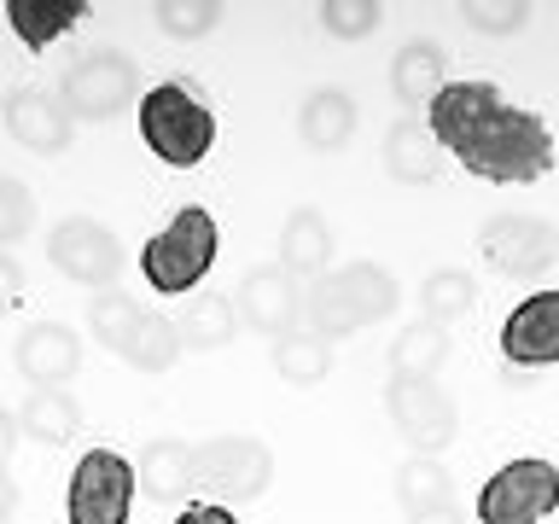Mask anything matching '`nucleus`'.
Listing matches in <instances>:
<instances>
[{
    "instance_id": "f257e3e1",
    "label": "nucleus",
    "mask_w": 559,
    "mask_h": 524,
    "mask_svg": "<svg viewBox=\"0 0 559 524\" xmlns=\"http://www.w3.org/2000/svg\"><path fill=\"white\" fill-rule=\"evenodd\" d=\"M443 157L496 187H531L554 169V129L524 105H507L496 82H449L426 111Z\"/></svg>"
},
{
    "instance_id": "f03ea898",
    "label": "nucleus",
    "mask_w": 559,
    "mask_h": 524,
    "mask_svg": "<svg viewBox=\"0 0 559 524\" xmlns=\"http://www.w3.org/2000/svg\"><path fill=\"white\" fill-rule=\"evenodd\" d=\"M396 303H402V286H396L391 269H379V262H349V269H332V274L304 286V321L321 332L326 344H338L361 326L391 321Z\"/></svg>"
},
{
    "instance_id": "7ed1b4c3",
    "label": "nucleus",
    "mask_w": 559,
    "mask_h": 524,
    "mask_svg": "<svg viewBox=\"0 0 559 524\" xmlns=\"http://www.w3.org/2000/svg\"><path fill=\"white\" fill-rule=\"evenodd\" d=\"M216 216H210L204 204H181L169 216V227H157V234L140 245V274H146V286L157 297H187L192 286H204L210 262H216Z\"/></svg>"
},
{
    "instance_id": "20e7f679",
    "label": "nucleus",
    "mask_w": 559,
    "mask_h": 524,
    "mask_svg": "<svg viewBox=\"0 0 559 524\" xmlns=\"http://www.w3.org/2000/svg\"><path fill=\"white\" fill-rule=\"evenodd\" d=\"M140 140H146V152L157 164L192 169L216 146V117H210V105L187 82H157L140 94Z\"/></svg>"
},
{
    "instance_id": "39448f33",
    "label": "nucleus",
    "mask_w": 559,
    "mask_h": 524,
    "mask_svg": "<svg viewBox=\"0 0 559 524\" xmlns=\"http://www.w3.org/2000/svg\"><path fill=\"white\" fill-rule=\"evenodd\" d=\"M274 484V454L262 437H210L192 443V496H210L222 507H251Z\"/></svg>"
},
{
    "instance_id": "423d86ee",
    "label": "nucleus",
    "mask_w": 559,
    "mask_h": 524,
    "mask_svg": "<svg viewBox=\"0 0 559 524\" xmlns=\"http://www.w3.org/2000/svg\"><path fill=\"white\" fill-rule=\"evenodd\" d=\"M59 99L76 122H117L140 99V64L117 47L76 52L59 76Z\"/></svg>"
},
{
    "instance_id": "0eeeda50",
    "label": "nucleus",
    "mask_w": 559,
    "mask_h": 524,
    "mask_svg": "<svg viewBox=\"0 0 559 524\" xmlns=\"http://www.w3.org/2000/svg\"><path fill=\"white\" fill-rule=\"evenodd\" d=\"M134 461L117 449H87L64 489V519L70 524H129L134 513Z\"/></svg>"
},
{
    "instance_id": "6e6552de",
    "label": "nucleus",
    "mask_w": 559,
    "mask_h": 524,
    "mask_svg": "<svg viewBox=\"0 0 559 524\" xmlns=\"http://www.w3.org/2000/svg\"><path fill=\"white\" fill-rule=\"evenodd\" d=\"M559 507V466L554 461H507L501 472H489V484L478 489V524H542Z\"/></svg>"
},
{
    "instance_id": "1a4fd4ad",
    "label": "nucleus",
    "mask_w": 559,
    "mask_h": 524,
    "mask_svg": "<svg viewBox=\"0 0 559 524\" xmlns=\"http://www.w3.org/2000/svg\"><path fill=\"white\" fill-rule=\"evenodd\" d=\"M47 262H52L64 279L87 286V291H111L129 257H122V239H117L105 222H94V216H64V222L47 234Z\"/></svg>"
},
{
    "instance_id": "9d476101",
    "label": "nucleus",
    "mask_w": 559,
    "mask_h": 524,
    "mask_svg": "<svg viewBox=\"0 0 559 524\" xmlns=\"http://www.w3.org/2000/svg\"><path fill=\"white\" fill-rule=\"evenodd\" d=\"M384 408H391V426L402 431V443H414V454H431V461L461 431V414H454V402L437 379H391Z\"/></svg>"
},
{
    "instance_id": "9b49d317",
    "label": "nucleus",
    "mask_w": 559,
    "mask_h": 524,
    "mask_svg": "<svg viewBox=\"0 0 559 524\" xmlns=\"http://www.w3.org/2000/svg\"><path fill=\"white\" fill-rule=\"evenodd\" d=\"M478 257L489 262L496 274L507 279H531L542 269H554V257H559V234L548 222H536V216H489L484 222V234H478Z\"/></svg>"
},
{
    "instance_id": "f8f14e48",
    "label": "nucleus",
    "mask_w": 559,
    "mask_h": 524,
    "mask_svg": "<svg viewBox=\"0 0 559 524\" xmlns=\"http://www.w3.org/2000/svg\"><path fill=\"white\" fill-rule=\"evenodd\" d=\"M0 122H7V134L17 140L24 152H64L70 140H76V117L64 111L59 87H12L7 105H0Z\"/></svg>"
},
{
    "instance_id": "ddd939ff",
    "label": "nucleus",
    "mask_w": 559,
    "mask_h": 524,
    "mask_svg": "<svg viewBox=\"0 0 559 524\" xmlns=\"http://www.w3.org/2000/svg\"><path fill=\"white\" fill-rule=\"evenodd\" d=\"M234 309H239V326H251L274 344L280 332H292L297 321H304V286H297L280 262H269V269H251L239 279Z\"/></svg>"
},
{
    "instance_id": "4468645a",
    "label": "nucleus",
    "mask_w": 559,
    "mask_h": 524,
    "mask_svg": "<svg viewBox=\"0 0 559 524\" xmlns=\"http://www.w3.org/2000/svg\"><path fill=\"white\" fill-rule=\"evenodd\" d=\"M501 356L507 367H559V291H531L501 321Z\"/></svg>"
},
{
    "instance_id": "2eb2a0df",
    "label": "nucleus",
    "mask_w": 559,
    "mask_h": 524,
    "mask_svg": "<svg viewBox=\"0 0 559 524\" xmlns=\"http://www.w3.org/2000/svg\"><path fill=\"white\" fill-rule=\"evenodd\" d=\"M17 373L35 391H64L82 373V338L64 321H35L17 332Z\"/></svg>"
},
{
    "instance_id": "dca6fc26",
    "label": "nucleus",
    "mask_w": 559,
    "mask_h": 524,
    "mask_svg": "<svg viewBox=\"0 0 559 524\" xmlns=\"http://www.w3.org/2000/svg\"><path fill=\"white\" fill-rule=\"evenodd\" d=\"M332 222L321 216V210H292L286 216V227H280V269H286L297 286L304 279H321V274H332Z\"/></svg>"
},
{
    "instance_id": "f3484780",
    "label": "nucleus",
    "mask_w": 559,
    "mask_h": 524,
    "mask_svg": "<svg viewBox=\"0 0 559 524\" xmlns=\"http://www.w3.org/2000/svg\"><path fill=\"white\" fill-rule=\"evenodd\" d=\"M384 175L402 187H431L443 175V146L431 140V129L419 117L391 122V134H384Z\"/></svg>"
},
{
    "instance_id": "a211bd4d",
    "label": "nucleus",
    "mask_w": 559,
    "mask_h": 524,
    "mask_svg": "<svg viewBox=\"0 0 559 524\" xmlns=\"http://www.w3.org/2000/svg\"><path fill=\"white\" fill-rule=\"evenodd\" d=\"M391 87L402 99V111H431V99L449 87V59L437 41H408L391 59Z\"/></svg>"
},
{
    "instance_id": "6ab92c4d",
    "label": "nucleus",
    "mask_w": 559,
    "mask_h": 524,
    "mask_svg": "<svg viewBox=\"0 0 559 524\" xmlns=\"http://www.w3.org/2000/svg\"><path fill=\"white\" fill-rule=\"evenodd\" d=\"M134 484L146 489V501H157V507L187 501L192 496V443H181V437L146 443V454H140V466H134Z\"/></svg>"
},
{
    "instance_id": "aec40b11",
    "label": "nucleus",
    "mask_w": 559,
    "mask_h": 524,
    "mask_svg": "<svg viewBox=\"0 0 559 524\" xmlns=\"http://www.w3.org/2000/svg\"><path fill=\"white\" fill-rule=\"evenodd\" d=\"M297 134H304L309 152H344L349 134H356V99L344 87H314L297 111Z\"/></svg>"
},
{
    "instance_id": "412c9836",
    "label": "nucleus",
    "mask_w": 559,
    "mask_h": 524,
    "mask_svg": "<svg viewBox=\"0 0 559 524\" xmlns=\"http://www.w3.org/2000/svg\"><path fill=\"white\" fill-rule=\"evenodd\" d=\"M87 17V0H7V24L29 52H47Z\"/></svg>"
},
{
    "instance_id": "4be33fe9",
    "label": "nucleus",
    "mask_w": 559,
    "mask_h": 524,
    "mask_svg": "<svg viewBox=\"0 0 559 524\" xmlns=\"http://www.w3.org/2000/svg\"><path fill=\"white\" fill-rule=\"evenodd\" d=\"M17 431H24L29 443H47V449L70 443V437L82 431L76 396H70V391H29L24 408H17Z\"/></svg>"
},
{
    "instance_id": "5701e85b",
    "label": "nucleus",
    "mask_w": 559,
    "mask_h": 524,
    "mask_svg": "<svg viewBox=\"0 0 559 524\" xmlns=\"http://www.w3.org/2000/svg\"><path fill=\"white\" fill-rule=\"evenodd\" d=\"M449 361V326L437 321H414L396 332L391 344V379H437Z\"/></svg>"
},
{
    "instance_id": "b1692460",
    "label": "nucleus",
    "mask_w": 559,
    "mask_h": 524,
    "mask_svg": "<svg viewBox=\"0 0 559 524\" xmlns=\"http://www.w3.org/2000/svg\"><path fill=\"white\" fill-rule=\"evenodd\" d=\"M274 373L292 379V384H321L332 373V344L309 321H297L292 332L274 338Z\"/></svg>"
},
{
    "instance_id": "393cba45",
    "label": "nucleus",
    "mask_w": 559,
    "mask_h": 524,
    "mask_svg": "<svg viewBox=\"0 0 559 524\" xmlns=\"http://www.w3.org/2000/svg\"><path fill=\"white\" fill-rule=\"evenodd\" d=\"M117 361H129L134 373H169L175 361H181V332H175L169 314H140L134 332H129V344L117 349Z\"/></svg>"
},
{
    "instance_id": "a878e982",
    "label": "nucleus",
    "mask_w": 559,
    "mask_h": 524,
    "mask_svg": "<svg viewBox=\"0 0 559 524\" xmlns=\"http://www.w3.org/2000/svg\"><path fill=\"white\" fill-rule=\"evenodd\" d=\"M175 332H181V349H227L234 344V332H239V309H234V297H222V291H210L199 297V303H187V314L175 321Z\"/></svg>"
},
{
    "instance_id": "bb28decb",
    "label": "nucleus",
    "mask_w": 559,
    "mask_h": 524,
    "mask_svg": "<svg viewBox=\"0 0 559 524\" xmlns=\"http://www.w3.org/2000/svg\"><path fill=\"white\" fill-rule=\"evenodd\" d=\"M396 501H402V513H431V507H443L454 501V478H449V466L443 461H431V454H408V461L396 466Z\"/></svg>"
},
{
    "instance_id": "cd10ccee",
    "label": "nucleus",
    "mask_w": 559,
    "mask_h": 524,
    "mask_svg": "<svg viewBox=\"0 0 559 524\" xmlns=\"http://www.w3.org/2000/svg\"><path fill=\"white\" fill-rule=\"evenodd\" d=\"M472 303H478V286H472L466 269H437L419 279V321H437V326L466 321Z\"/></svg>"
},
{
    "instance_id": "c85d7f7f",
    "label": "nucleus",
    "mask_w": 559,
    "mask_h": 524,
    "mask_svg": "<svg viewBox=\"0 0 559 524\" xmlns=\"http://www.w3.org/2000/svg\"><path fill=\"white\" fill-rule=\"evenodd\" d=\"M140 314H146V309H140V297L111 286V291H94V303H87V326H94V338L117 356V349L129 344V332H134Z\"/></svg>"
},
{
    "instance_id": "c756f323",
    "label": "nucleus",
    "mask_w": 559,
    "mask_h": 524,
    "mask_svg": "<svg viewBox=\"0 0 559 524\" xmlns=\"http://www.w3.org/2000/svg\"><path fill=\"white\" fill-rule=\"evenodd\" d=\"M152 17H157V29H164L169 41H204L227 12L216 7V0H157Z\"/></svg>"
},
{
    "instance_id": "7c9ffc66",
    "label": "nucleus",
    "mask_w": 559,
    "mask_h": 524,
    "mask_svg": "<svg viewBox=\"0 0 559 524\" xmlns=\"http://www.w3.org/2000/svg\"><path fill=\"white\" fill-rule=\"evenodd\" d=\"M326 35H338V41H361V35H373L384 24V7L379 0H321L314 7Z\"/></svg>"
},
{
    "instance_id": "2f4dec72",
    "label": "nucleus",
    "mask_w": 559,
    "mask_h": 524,
    "mask_svg": "<svg viewBox=\"0 0 559 524\" xmlns=\"http://www.w3.org/2000/svg\"><path fill=\"white\" fill-rule=\"evenodd\" d=\"M35 227V192L17 175H0V251H12Z\"/></svg>"
},
{
    "instance_id": "473e14b6",
    "label": "nucleus",
    "mask_w": 559,
    "mask_h": 524,
    "mask_svg": "<svg viewBox=\"0 0 559 524\" xmlns=\"http://www.w3.org/2000/svg\"><path fill=\"white\" fill-rule=\"evenodd\" d=\"M461 17L484 35H519L531 24V7H524V0H466Z\"/></svg>"
},
{
    "instance_id": "72a5a7b5",
    "label": "nucleus",
    "mask_w": 559,
    "mask_h": 524,
    "mask_svg": "<svg viewBox=\"0 0 559 524\" xmlns=\"http://www.w3.org/2000/svg\"><path fill=\"white\" fill-rule=\"evenodd\" d=\"M175 524H239V519H234V507H222V501H187L181 513H175Z\"/></svg>"
},
{
    "instance_id": "f704fd0d",
    "label": "nucleus",
    "mask_w": 559,
    "mask_h": 524,
    "mask_svg": "<svg viewBox=\"0 0 559 524\" xmlns=\"http://www.w3.org/2000/svg\"><path fill=\"white\" fill-rule=\"evenodd\" d=\"M24 303V269H17L12 257H0V314Z\"/></svg>"
},
{
    "instance_id": "c9c22d12",
    "label": "nucleus",
    "mask_w": 559,
    "mask_h": 524,
    "mask_svg": "<svg viewBox=\"0 0 559 524\" xmlns=\"http://www.w3.org/2000/svg\"><path fill=\"white\" fill-rule=\"evenodd\" d=\"M17 437H24V431H17V414H7V408H0V466H12V449H17Z\"/></svg>"
},
{
    "instance_id": "e433bc0d",
    "label": "nucleus",
    "mask_w": 559,
    "mask_h": 524,
    "mask_svg": "<svg viewBox=\"0 0 559 524\" xmlns=\"http://www.w3.org/2000/svg\"><path fill=\"white\" fill-rule=\"evenodd\" d=\"M12 513H17V478H12V466H0V524Z\"/></svg>"
},
{
    "instance_id": "4c0bfd02",
    "label": "nucleus",
    "mask_w": 559,
    "mask_h": 524,
    "mask_svg": "<svg viewBox=\"0 0 559 524\" xmlns=\"http://www.w3.org/2000/svg\"><path fill=\"white\" fill-rule=\"evenodd\" d=\"M408 524H466V513L454 501H443V507H431V513H414Z\"/></svg>"
}]
</instances>
